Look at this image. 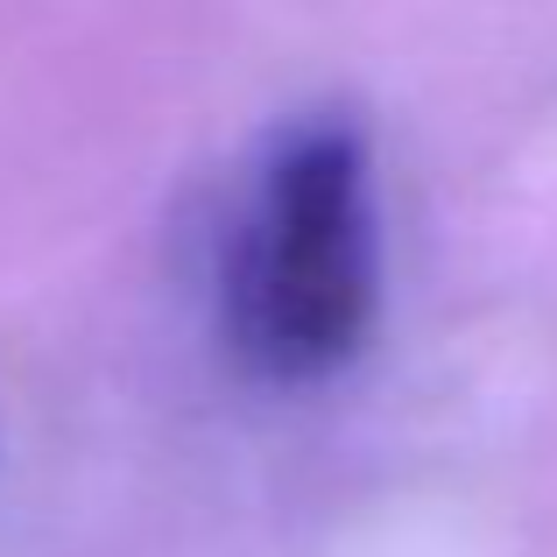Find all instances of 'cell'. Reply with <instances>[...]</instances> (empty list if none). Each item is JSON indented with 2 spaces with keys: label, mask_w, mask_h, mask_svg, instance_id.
<instances>
[{
  "label": "cell",
  "mask_w": 557,
  "mask_h": 557,
  "mask_svg": "<svg viewBox=\"0 0 557 557\" xmlns=\"http://www.w3.org/2000/svg\"><path fill=\"white\" fill-rule=\"evenodd\" d=\"M381 311L374 149L354 113H304L261 149L226 233L219 318L255 381L311 388L360 360Z\"/></svg>",
  "instance_id": "cell-1"
}]
</instances>
